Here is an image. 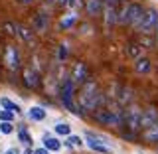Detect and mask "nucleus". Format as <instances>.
Here are the masks:
<instances>
[{
	"instance_id": "nucleus-1",
	"label": "nucleus",
	"mask_w": 158,
	"mask_h": 154,
	"mask_svg": "<svg viewBox=\"0 0 158 154\" xmlns=\"http://www.w3.org/2000/svg\"><path fill=\"white\" fill-rule=\"evenodd\" d=\"M107 103V95L99 89L97 81L87 79L81 87H79V95H77V105L83 113H93L95 109L103 107Z\"/></svg>"
},
{
	"instance_id": "nucleus-2",
	"label": "nucleus",
	"mask_w": 158,
	"mask_h": 154,
	"mask_svg": "<svg viewBox=\"0 0 158 154\" xmlns=\"http://www.w3.org/2000/svg\"><path fill=\"white\" fill-rule=\"evenodd\" d=\"M93 119L99 123L101 127H107V128H121L123 127V121H125V107H121L117 101H109L103 107L95 109L91 113Z\"/></svg>"
},
{
	"instance_id": "nucleus-3",
	"label": "nucleus",
	"mask_w": 158,
	"mask_h": 154,
	"mask_svg": "<svg viewBox=\"0 0 158 154\" xmlns=\"http://www.w3.org/2000/svg\"><path fill=\"white\" fill-rule=\"evenodd\" d=\"M75 89H77V85L73 83V79L69 77V73L59 79V89H57V93H59V101H61L63 109H67L69 113H73V115H77V117H83L85 113L79 109L77 101H75Z\"/></svg>"
},
{
	"instance_id": "nucleus-4",
	"label": "nucleus",
	"mask_w": 158,
	"mask_h": 154,
	"mask_svg": "<svg viewBox=\"0 0 158 154\" xmlns=\"http://www.w3.org/2000/svg\"><path fill=\"white\" fill-rule=\"evenodd\" d=\"M140 119H142V107L135 105V103L127 105L125 107V121H123V128H127V131L138 135V132H140Z\"/></svg>"
},
{
	"instance_id": "nucleus-5",
	"label": "nucleus",
	"mask_w": 158,
	"mask_h": 154,
	"mask_svg": "<svg viewBox=\"0 0 158 154\" xmlns=\"http://www.w3.org/2000/svg\"><path fill=\"white\" fill-rule=\"evenodd\" d=\"M2 65L8 69L10 73H16L20 71L22 67V56H20V49L12 44L4 46V52H2Z\"/></svg>"
},
{
	"instance_id": "nucleus-6",
	"label": "nucleus",
	"mask_w": 158,
	"mask_h": 154,
	"mask_svg": "<svg viewBox=\"0 0 158 154\" xmlns=\"http://www.w3.org/2000/svg\"><path fill=\"white\" fill-rule=\"evenodd\" d=\"M144 6H142L140 2H128L127 4V14H125V22H123V26H128L132 30L138 28V24H140L142 16H144Z\"/></svg>"
},
{
	"instance_id": "nucleus-7",
	"label": "nucleus",
	"mask_w": 158,
	"mask_h": 154,
	"mask_svg": "<svg viewBox=\"0 0 158 154\" xmlns=\"http://www.w3.org/2000/svg\"><path fill=\"white\" fill-rule=\"evenodd\" d=\"M158 26V10L156 8H146L144 10V16H142L140 24H138L136 32L138 34H154V30Z\"/></svg>"
},
{
	"instance_id": "nucleus-8",
	"label": "nucleus",
	"mask_w": 158,
	"mask_h": 154,
	"mask_svg": "<svg viewBox=\"0 0 158 154\" xmlns=\"http://www.w3.org/2000/svg\"><path fill=\"white\" fill-rule=\"evenodd\" d=\"M118 2L121 0H105L103 2V24L107 30H111L117 24V16H118Z\"/></svg>"
},
{
	"instance_id": "nucleus-9",
	"label": "nucleus",
	"mask_w": 158,
	"mask_h": 154,
	"mask_svg": "<svg viewBox=\"0 0 158 154\" xmlns=\"http://www.w3.org/2000/svg\"><path fill=\"white\" fill-rule=\"evenodd\" d=\"M85 138H87V146L91 148L93 152H97V154H113V148L107 144V138H103L99 135H93V132H87Z\"/></svg>"
},
{
	"instance_id": "nucleus-10",
	"label": "nucleus",
	"mask_w": 158,
	"mask_h": 154,
	"mask_svg": "<svg viewBox=\"0 0 158 154\" xmlns=\"http://www.w3.org/2000/svg\"><path fill=\"white\" fill-rule=\"evenodd\" d=\"M69 77L73 79V83H75L77 87H81L83 83L89 79V67L85 61H75L71 67V71H69Z\"/></svg>"
},
{
	"instance_id": "nucleus-11",
	"label": "nucleus",
	"mask_w": 158,
	"mask_h": 154,
	"mask_svg": "<svg viewBox=\"0 0 158 154\" xmlns=\"http://www.w3.org/2000/svg\"><path fill=\"white\" fill-rule=\"evenodd\" d=\"M22 83H24V87H26V89L38 91V89H40V83H42V77H40V73L34 67H26L22 71Z\"/></svg>"
},
{
	"instance_id": "nucleus-12",
	"label": "nucleus",
	"mask_w": 158,
	"mask_h": 154,
	"mask_svg": "<svg viewBox=\"0 0 158 154\" xmlns=\"http://www.w3.org/2000/svg\"><path fill=\"white\" fill-rule=\"evenodd\" d=\"M30 28H32L36 34L48 32V30H49V16H48L46 12H42V10L36 12V16L32 18V26H30Z\"/></svg>"
},
{
	"instance_id": "nucleus-13",
	"label": "nucleus",
	"mask_w": 158,
	"mask_h": 154,
	"mask_svg": "<svg viewBox=\"0 0 158 154\" xmlns=\"http://www.w3.org/2000/svg\"><path fill=\"white\" fill-rule=\"evenodd\" d=\"M158 123V109L156 107H146V109H142V119H140V132L144 131V128L148 127H152V125H156Z\"/></svg>"
},
{
	"instance_id": "nucleus-14",
	"label": "nucleus",
	"mask_w": 158,
	"mask_h": 154,
	"mask_svg": "<svg viewBox=\"0 0 158 154\" xmlns=\"http://www.w3.org/2000/svg\"><path fill=\"white\" fill-rule=\"evenodd\" d=\"M16 36L28 46H34V30L22 22H16Z\"/></svg>"
},
{
	"instance_id": "nucleus-15",
	"label": "nucleus",
	"mask_w": 158,
	"mask_h": 154,
	"mask_svg": "<svg viewBox=\"0 0 158 154\" xmlns=\"http://www.w3.org/2000/svg\"><path fill=\"white\" fill-rule=\"evenodd\" d=\"M103 2L105 0H85V14L89 18H95L103 12Z\"/></svg>"
},
{
	"instance_id": "nucleus-16",
	"label": "nucleus",
	"mask_w": 158,
	"mask_h": 154,
	"mask_svg": "<svg viewBox=\"0 0 158 154\" xmlns=\"http://www.w3.org/2000/svg\"><path fill=\"white\" fill-rule=\"evenodd\" d=\"M150 57H146V56H140V57H136L135 59V71L136 73H140V75H146V73H150Z\"/></svg>"
},
{
	"instance_id": "nucleus-17",
	"label": "nucleus",
	"mask_w": 158,
	"mask_h": 154,
	"mask_svg": "<svg viewBox=\"0 0 158 154\" xmlns=\"http://www.w3.org/2000/svg\"><path fill=\"white\" fill-rule=\"evenodd\" d=\"M140 135H142V140H146V142H150V144L158 146V123L152 125V127H148V128H144Z\"/></svg>"
},
{
	"instance_id": "nucleus-18",
	"label": "nucleus",
	"mask_w": 158,
	"mask_h": 154,
	"mask_svg": "<svg viewBox=\"0 0 158 154\" xmlns=\"http://www.w3.org/2000/svg\"><path fill=\"white\" fill-rule=\"evenodd\" d=\"M0 109L10 111V113H14V115H18V113H20V105H18V103H14L12 99H8V97H2V99H0Z\"/></svg>"
},
{
	"instance_id": "nucleus-19",
	"label": "nucleus",
	"mask_w": 158,
	"mask_h": 154,
	"mask_svg": "<svg viewBox=\"0 0 158 154\" xmlns=\"http://www.w3.org/2000/svg\"><path fill=\"white\" fill-rule=\"evenodd\" d=\"M44 148H48L49 152H57L59 148H61V142H59L56 136L46 135V136H44Z\"/></svg>"
},
{
	"instance_id": "nucleus-20",
	"label": "nucleus",
	"mask_w": 158,
	"mask_h": 154,
	"mask_svg": "<svg viewBox=\"0 0 158 154\" xmlns=\"http://www.w3.org/2000/svg\"><path fill=\"white\" fill-rule=\"evenodd\" d=\"M127 53H128V57L132 59V61H135L136 57H140L142 56V48H140V44L138 42H131L127 46Z\"/></svg>"
},
{
	"instance_id": "nucleus-21",
	"label": "nucleus",
	"mask_w": 158,
	"mask_h": 154,
	"mask_svg": "<svg viewBox=\"0 0 158 154\" xmlns=\"http://www.w3.org/2000/svg\"><path fill=\"white\" fill-rule=\"evenodd\" d=\"M28 119L30 121H44L46 119V109H42V107H32L28 111Z\"/></svg>"
},
{
	"instance_id": "nucleus-22",
	"label": "nucleus",
	"mask_w": 158,
	"mask_h": 154,
	"mask_svg": "<svg viewBox=\"0 0 158 154\" xmlns=\"http://www.w3.org/2000/svg\"><path fill=\"white\" fill-rule=\"evenodd\" d=\"M138 44H140V48H142V49H152V48L156 46L154 38H150L148 34H140V40H138Z\"/></svg>"
},
{
	"instance_id": "nucleus-23",
	"label": "nucleus",
	"mask_w": 158,
	"mask_h": 154,
	"mask_svg": "<svg viewBox=\"0 0 158 154\" xmlns=\"http://www.w3.org/2000/svg\"><path fill=\"white\" fill-rule=\"evenodd\" d=\"M53 131H56L57 135H61V136H69V135H71V127H69L67 123H57V125L53 127Z\"/></svg>"
},
{
	"instance_id": "nucleus-24",
	"label": "nucleus",
	"mask_w": 158,
	"mask_h": 154,
	"mask_svg": "<svg viewBox=\"0 0 158 154\" xmlns=\"http://www.w3.org/2000/svg\"><path fill=\"white\" fill-rule=\"evenodd\" d=\"M69 56V46L67 44H59V48H57V61H65Z\"/></svg>"
},
{
	"instance_id": "nucleus-25",
	"label": "nucleus",
	"mask_w": 158,
	"mask_h": 154,
	"mask_svg": "<svg viewBox=\"0 0 158 154\" xmlns=\"http://www.w3.org/2000/svg\"><path fill=\"white\" fill-rule=\"evenodd\" d=\"M18 138H20V142H24V144H32V135H30L24 127L18 131Z\"/></svg>"
},
{
	"instance_id": "nucleus-26",
	"label": "nucleus",
	"mask_w": 158,
	"mask_h": 154,
	"mask_svg": "<svg viewBox=\"0 0 158 154\" xmlns=\"http://www.w3.org/2000/svg\"><path fill=\"white\" fill-rule=\"evenodd\" d=\"M75 14H67V16L65 18H61V28L63 30H67V28H71L73 26V24H75Z\"/></svg>"
},
{
	"instance_id": "nucleus-27",
	"label": "nucleus",
	"mask_w": 158,
	"mask_h": 154,
	"mask_svg": "<svg viewBox=\"0 0 158 154\" xmlns=\"http://www.w3.org/2000/svg\"><path fill=\"white\" fill-rule=\"evenodd\" d=\"M14 121V113H10V111H0V123H12Z\"/></svg>"
},
{
	"instance_id": "nucleus-28",
	"label": "nucleus",
	"mask_w": 158,
	"mask_h": 154,
	"mask_svg": "<svg viewBox=\"0 0 158 154\" xmlns=\"http://www.w3.org/2000/svg\"><path fill=\"white\" fill-rule=\"evenodd\" d=\"M0 132H2V135H12V132H14V125H12V123H0Z\"/></svg>"
},
{
	"instance_id": "nucleus-29",
	"label": "nucleus",
	"mask_w": 158,
	"mask_h": 154,
	"mask_svg": "<svg viewBox=\"0 0 158 154\" xmlns=\"http://www.w3.org/2000/svg\"><path fill=\"white\" fill-rule=\"evenodd\" d=\"M67 140H69V146H81V144H83V140H81L79 136H75V135H69Z\"/></svg>"
},
{
	"instance_id": "nucleus-30",
	"label": "nucleus",
	"mask_w": 158,
	"mask_h": 154,
	"mask_svg": "<svg viewBox=\"0 0 158 154\" xmlns=\"http://www.w3.org/2000/svg\"><path fill=\"white\" fill-rule=\"evenodd\" d=\"M4 28L10 36H16V22H4Z\"/></svg>"
},
{
	"instance_id": "nucleus-31",
	"label": "nucleus",
	"mask_w": 158,
	"mask_h": 154,
	"mask_svg": "<svg viewBox=\"0 0 158 154\" xmlns=\"http://www.w3.org/2000/svg\"><path fill=\"white\" fill-rule=\"evenodd\" d=\"M34 154H52V152H49L48 148H44V146H42V148H36V150H34Z\"/></svg>"
},
{
	"instance_id": "nucleus-32",
	"label": "nucleus",
	"mask_w": 158,
	"mask_h": 154,
	"mask_svg": "<svg viewBox=\"0 0 158 154\" xmlns=\"http://www.w3.org/2000/svg\"><path fill=\"white\" fill-rule=\"evenodd\" d=\"M53 2L59 4V6H69V2H71V0H53Z\"/></svg>"
},
{
	"instance_id": "nucleus-33",
	"label": "nucleus",
	"mask_w": 158,
	"mask_h": 154,
	"mask_svg": "<svg viewBox=\"0 0 158 154\" xmlns=\"http://www.w3.org/2000/svg\"><path fill=\"white\" fill-rule=\"evenodd\" d=\"M16 2H20V4H24V6H28V4H32L34 0H16Z\"/></svg>"
},
{
	"instance_id": "nucleus-34",
	"label": "nucleus",
	"mask_w": 158,
	"mask_h": 154,
	"mask_svg": "<svg viewBox=\"0 0 158 154\" xmlns=\"http://www.w3.org/2000/svg\"><path fill=\"white\" fill-rule=\"evenodd\" d=\"M4 154H20V152L16 150V148H8V150H6V152H4Z\"/></svg>"
},
{
	"instance_id": "nucleus-35",
	"label": "nucleus",
	"mask_w": 158,
	"mask_h": 154,
	"mask_svg": "<svg viewBox=\"0 0 158 154\" xmlns=\"http://www.w3.org/2000/svg\"><path fill=\"white\" fill-rule=\"evenodd\" d=\"M154 42H156V46H158V26H156V30H154Z\"/></svg>"
},
{
	"instance_id": "nucleus-36",
	"label": "nucleus",
	"mask_w": 158,
	"mask_h": 154,
	"mask_svg": "<svg viewBox=\"0 0 158 154\" xmlns=\"http://www.w3.org/2000/svg\"><path fill=\"white\" fill-rule=\"evenodd\" d=\"M79 2H81V0H71V2H69V6H77Z\"/></svg>"
},
{
	"instance_id": "nucleus-37",
	"label": "nucleus",
	"mask_w": 158,
	"mask_h": 154,
	"mask_svg": "<svg viewBox=\"0 0 158 154\" xmlns=\"http://www.w3.org/2000/svg\"><path fill=\"white\" fill-rule=\"evenodd\" d=\"M24 154H34V150H32V148H26V150H24Z\"/></svg>"
},
{
	"instance_id": "nucleus-38",
	"label": "nucleus",
	"mask_w": 158,
	"mask_h": 154,
	"mask_svg": "<svg viewBox=\"0 0 158 154\" xmlns=\"http://www.w3.org/2000/svg\"><path fill=\"white\" fill-rule=\"evenodd\" d=\"M44 2H53V0H44Z\"/></svg>"
},
{
	"instance_id": "nucleus-39",
	"label": "nucleus",
	"mask_w": 158,
	"mask_h": 154,
	"mask_svg": "<svg viewBox=\"0 0 158 154\" xmlns=\"http://www.w3.org/2000/svg\"><path fill=\"white\" fill-rule=\"evenodd\" d=\"M0 65H2V57H0Z\"/></svg>"
},
{
	"instance_id": "nucleus-40",
	"label": "nucleus",
	"mask_w": 158,
	"mask_h": 154,
	"mask_svg": "<svg viewBox=\"0 0 158 154\" xmlns=\"http://www.w3.org/2000/svg\"><path fill=\"white\" fill-rule=\"evenodd\" d=\"M0 111H2V109H0Z\"/></svg>"
}]
</instances>
